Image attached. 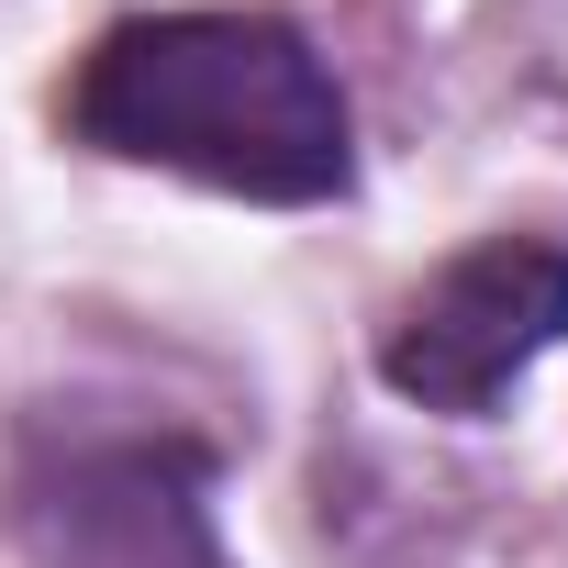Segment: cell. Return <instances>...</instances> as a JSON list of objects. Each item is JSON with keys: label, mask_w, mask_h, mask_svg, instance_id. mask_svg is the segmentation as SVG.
Masks as SVG:
<instances>
[{"label": "cell", "mask_w": 568, "mask_h": 568, "mask_svg": "<svg viewBox=\"0 0 568 568\" xmlns=\"http://www.w3.org/2000/svg\"><path fill=\"white\" fill-rule=\"evenodd\" d=\"M34 546H45V568H223V546H212L201 490H190L179 457L79 468L34 513Z\"/></svg>", "instance_id": "obj_3"}, {"label": "cell", "mask_w": 568, "mask_h": 568, "mask_svg": "<svg viewBox=\"0 0 568 568\" xmlns=\"http://www.w3.org/2000/svg\"><path fill=\"white\" fill-rule=\"evenodd\" d=\"M79 134L134 168H179L245 201H335L346 190V90L267 12H156L101 34L79 68Z\"/></svg>", "instance_id": "obj_1"}, {"label": "cell", "mask_w": 568, "mask_h": 568, "mask_svg": "<svg viewBox=\"0 0 568 568\" xmlns=\"http://www.w3.org/2000/svg\"><path fill=\"white\" fill-rule=\"evenodd\" d=\"M557 335H568V245L557 234H490L390 324L379 379L424 413H490Z\"/></svg>", "instance_id": "obj_2"}]
</instances>
